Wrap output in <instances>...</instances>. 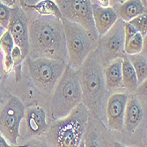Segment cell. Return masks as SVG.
<instances>
[{
	"mask_svg": "<svg viewBox=\"0 0 147 147\" xmlns=\"http://www.w3.org/2000/svg\"><path fill=\"white\" fill-rule=\"evenodd\" d=\"M30 58H49L67 64L65 34L62 20L42 16L28 22Z\"/></svg>",
	"mask_w": 147,
	"mask_h": 147,
	"instance_id": "obj_1",
	"label": "cell"
},
{
	"mask_svg": "<svg viewBox=\"0 0 147 147\" xmlns=\"http://www.w3.org/2000/svg\"><path fill=\"white\" fill-rule=\"evenodd\" d=\"M77 73L82 91V103L102 121L108 90L104 79V65L96 50L90 53Z\"/></svg>",
	"mask_w": 147,
	"mask_h": 147,
	"instance_id": "obj_2",
	"label": "cell"
},
{
	"mask_svg": "<svg viewBox=\"0 0 147 147\" xmlns=\"http://www.w3.org/2000/svg\"><path fill=\"white\" fill-rule=\"evenodd\" d=\"M90 111L81 103L64 118L55 120L46 132L50 147H78L84 137Z\"/></svg>",
	"mask_w": 147,
	"mask_h": 147,
	"instance_id": "obj_3",
	"label": "cell"
},
{
	"mask_svg": "<svg viewBox=\"0 0 147 147\" xmlns=\"http://www.w3.org/2000/svg\"><path fill=\"white\" fill-rule=\"evenodd\" d=\"M81 103L82 91L77 70L67 65L51 94L50 110L53 121L68 116Z\"/></svg>",
	"mask_w": 147,
	"mask_h": 147,
	"instance_id": "obj_4",
	"label": "cell"
},
{
	"mask_svg": "<svg viewBox=\"0 0 147 147\" xmlns=\"http://www.w3.org/2000/svg\"><path fill=\"white\" fill-rule=\"evenodd\" d=\"M62 22L64 29L68 56L67 65L78 70L90 53L97 49L100 37L92 35L75 22L65 19H63Z\"/></svg>",
	"mask_w": 147,
	"mask_h": 147,
	"instance_id": "obj_5",
	"label": "cell"
},
{
	"mask_svg": "<svg viewBox=\"0 0 147 147\" xmlns=\"http://www.w3.org/2000/svg\"><path fill=\"white\" fill-rule=\"evenodd\" d=\"M30 76L34 83L45 94H52L56 84L62 76L65 62L49 58H26Z\"/></svg>",
	"mask_w": 147,
	"mask_h": 147,
	"instance_id": "obj_6",
	"label": "cell"
},
{
	"mask_svg": "<svg viewBox=\"0 0 147 147\" xmlns=\"http://www.w3.org/2000/svg\"><path fill=\"white\" fill-rule=\"evenodd\" d=\"M25 105L15 97L9 96L5 105L0 111V133L11 144L16 145L20 137V127L25 117Z\"/></svg>",
	"mask_w": 147,
	"mask_h": 147,
	"instance_id": "obj_7",
	"label": "cell"
},
{
	"mask_svg": "<svg viewBox=\"0 0 147 147\" xmlns=\"http://www.w3.org/2000/svg\"><path fill=\"white\" fill-rule=\"evenodd\" d=\"M96 51L104 66L110 61L123 58L124 53V21L118 19L112 28L100 36Z\"/></svg>",
	"mask_w": 147,
	"mask_h": 147,
	"instance_id": "obj_8",
	"label": "cell"
},
{
	"mask_svg": "<svg viewBox=\"0 0 147 147\" xmlns=\"http://www.w3.org/2000/svg\"><path fill=\"white\" fill-rule=\"evenodd\" d=\"M63 19L82 26L94 36H98L92 18V0H55ZM100 37V36H99Z\"/></svg>",
	"mask_w": 147,
	"mask_h": 147,
	"instance_id": "obj_9",
	"label": "cell"
},
{
	"mask_svg": "<svg viewBox=\"0 0 147 147\" xmlns=\"http://www.w3.org/2000/svg\"><path fill=\"white\" fill-rule=\"evenodd\" d=\"M6 29L11 33L15 45L21 50L24 59L28 58L29 55L28 20L21 5L11 7V18Z\"/></svg>",
	"mask_w": 147,
	"mask_h": 147,
	"instance_id": "obj_10",
	"label": "cell"
},
{
	"mask_svg": "<svg viewBox=\"0 0 147 147\" xmlns=\"http://www.w3.org/2000/svg\"><path fill=\"white\" fill-rule=\"evenodd\" d=\"M83 140L84 147H113L115 142L109 129L92 112L89 114Z\"/></svg>",
	"mask_w": 147,
	"mask_h": 147,
	"instance_id": "obj_11",
	"label": "cell"
},
{
	"mask_svg": "<svg viewBox=\"0 0 147 147\" xmlns=\"http://www.w3.org/2000/svg\"><path fill=\"white\" fill-rule=\"evenodd\" d=\"M129 94L126 92H115L106 103V117L109 129L115 131L124 130V113Z\"/></svg>",
	"mask_w": 147,
	"mask_h": 147,
	"instance_id": "obj_12",
	"label": "cell"
},
{
	"mask_svg": "<svg viewBox=\"0 0 147 147\" xmlns=\"http://www.w3.org/2000/svg\"><path fill=\"white\" fill-rule=\"evenodd\" d=\"M144 105L137 95H129L124 113V130L129 135L134 134L143 122L146 113Z\"/></svg>",
	"mask_w": 147,
	"mask_h": 147,
	"instance_id": "obj_13",
	"label": "cell"
},
{
	"mask_svg": "<svg viewBox=\"0 0 147 147\" xmlns=\"http://www.w3.org/2000/svg\"><path fill=\"white\" fill-rule=\"evenodd\" d=\"M25 120L28 132L33 137L42 136L47 132L49 124L47 113L42 106H29L25 111Z\"/></svg>",
	"mask_w": 147,
	"mask_h": 147,
	"instance_id": "obj_14",
	"label": "cell"
},
{
	"mask_svg": "<svg viewBox=\"0 0 147 147\" xmlns=\"http://www.w3.org/2000/svg\"><path fill=\"white\" fill-rule=\"evenodd\" d=\"M92 18L95 29L99 36L108 32L119 19L114 6L101 7L95 3H92Z\"/></svg>",
	"mask_w": 147,
	"mask_h": 147,
	"instance_id": "obj_15",
	"label": "cell"
},
{
	"mask_svg": "<svg viewBox=\"0 0 147 147\" xmlns=\"http://www.w3.org/2000/svg\"><path fill=\"white\" fill-rule=\"evenodd\" d=\"M122 63L123 59L119 58L104 66V79L108 91H117L123 88Z\"/></svg>",
	"mask_w": 147,
	"mask_h": 147,
	"instance_id": "obj_16",
	"label": "cell"
},
{
	"mask_svg": "<svg viewBox=\"0 0 147 147\" xmlns=\"http://www.w3.org/2000/svg\"><path fill=\"white\" fill-rule=\"evenodd\" d=\"M118 18L123 21H129L133 18L146 13L143 0H125L115 5Z\"/></svg>",
	"mask_w": 147,
	"mask_h": 147,
	"instance_id": "obj_17",
	"label": "cell"
},
{
	"mask_svg": "<svg viewBox=\"0 0 147 147\" xmlns=\"http://www.w3.org/2000/svg\"><path fill=\"white\" fill-rule=\"evenodd\" d=\"M122 74L123 88L129 93H135L140 84L138 83L137 75L133 69V66L129 62L127 55L123 58Z\"/></svg>",
	"mask_w": 147,
	"mask_h": 147,
	"instance_id": "obj_18",
	"label": "cell"
},
{
	"mask_svg": "<svg viewBox=\"0 0 147 147\" xmlns=\"http://www.w3.org/2000/svg\"><path fill=\"white\" fill-rule=\"evenodd\" d=\"M28 9L34 10L38 15L51 16L58 20H63L62 13L55 0H40L33 5L26 6V10Z\"/></svg>",
	"mask_w": 147,
	"mask_h": 147,
	"instance_id": "obj_19",
	"label": "cell"
},
{
	"mask_svg": "<svg viewBox=\"0 0 147 147\" xmlns=\"http://www.w3.org/2000/svg\"><path fill=\"white\" fill-rule=\"evenodd\" d=\"M128 59L129 62L131 63L133 69H134L138 83L141 84L143 82L146 81L147 78V60L146 57L142 54V53H138V54L134 55H129L128 56Z\"/></svg>",
	"mask_w": 147,
	"mask_h": 147,
	"instance_id": "obj_20",
	"label": "cell"
},
{
	"mask_svg": "<svg viewBox=\"0 0 147 147\" xmlns=\"http://www.w3.org/2000/svg\"><path fill=\"white\" fill-rule=\"evenodd\" d=\"M144 46V36L137 32L134 36H133L129 41L125 44L124 45V53L127 56L129 55H134L141 53Z\"/></svg>",
	"mask_w": 147,
	"mask_h": 147,
	"instance_id": "obj_21",
	"label": "cell"
},
{
	"mask_svg": "<svg viewBox=\"0 0 147 147\" xmlns=\"http://www.w3.org/2000/svg\"><path fill=\"white\" fill-rule=\"evenodd\" d=\"M11 57L13 61V70H14V73H15V81L19 82L21 79L22 61L24 59L21 50L18 46L14 45V47H13L11 52Z\"/></svg>",
	"mask_w": 147,
	"mask_h": 147,
	"instance_id": "obj_22",
	"label": "cell"
},
{
	"mask_svg": "<svg viewBox=\"0 0 147 147\" xmlns=\"http://www.w3.org/2000/svg\"><path fill=\"white\" fill-rule=\"evenodd\" d=\"M14 45L15 44L11 33L6 29L0 37V51H1L4 56L11 55V50L13 49Z\"/></svg>",
	"mask_w": 147,
	"mask_h": 147,
	"instance_id": "obj_23",
	"label": "cell"
},
{
	"mask_svg": "<svg viewBox=\"0 0 147 147\" xmlns=\"http://www.w3.org/2000/svg\"><path fill=\"white\" fill-rule=\"evenodd\" d=\"M129 22L134 27L138 33H140L143 36H146V33H147L146 13H144V14H141V15H138L135 18H133Z\"/></svg>",
	"mask_w": 147,
	"mask_h": 147,
	"instance_id": "obj_24",
	"label": "cell"
},
{
	"mask_svg": "<svg viewBox=\"0 0 147 147\" xmlns=\"http://www.w3.org/2000/svg\"><path fill=\"white\" fill-rule=\"evenodd\" d=\"M11 7L7 6L6 5L0 2V26L7 29L9 21L11 18Z\"/></svg>",
	"mask_w": 147,
	"mask_h": 147,
	"instance_id": "obj_25",
	"label": "cell"
},
{
	"mask_svg": "<svg viewBox=\"0 0 147 147\" xmlns=\"http://www.w3.org/2000/svg\"><path fill=\"white\" fill-rule=\"evenodd\" d=\"M138 31L129 21H124V45Z\"/></svg>",
	"mask_w": 147,
	"mask_h": 147,
	"instance_id": "obj_26",
	"label": "cell"
},
{
	"mask_svg": "<svg viewBox=\"0 0 147 147\" xmlns=\"http://www.w3.org/2000/svg\"><path fill=\"white\" fill-rule=\"evenodd\" d=\"M3 68L4 72L8 75L13 70V61L11 55H5L3 58Z\"/></svg>",
	"mask_w": 147,
	"mask_h": 147,
	"instance_id": "obj_27",
	"label": "cell"
},
{
	"mask_svg": "<svg viewBox=\"0 0 147 147\" xmlns=\"http://www.w3.org/2000/svg\"><path fill=\"white\" fill-rule=\"evenodd\" d=\"M25 147H50L49 144L42 140H38V139H33L26 144H25Z\"/></svg>",
	"mask_w": 147,
	"mask_h": 147,
	"instance_id": "obj_28",
	"label": "cell"
},
{
	"mask_svg": "<svg viewBox=\"0 0 147 147\" xmlns=\"http://www.w3.org/2000/svg\"><path fill=\"white\" fill-rule=\"evenodd\" d=\"M0 147H25V144H11L0 133Z\"/></svg>",
	"mask_w": 147,
	"mask_h": 147,
	"instance_id": "obj_29",
	"label": "cell"
},
{
	"mask_svg": "<svg viewBox=\"0 0 147 147\" xmlns=\"http://www.w3.org/2000/svg\"><path fill=\"white\" fill-rule=\"evenodd\" d=\"M92 3H95L101 7L111 6V0H95V2H92Z\"/></svg>",
	"mask_w": 147,
	"mask_h": 147,
	"instance_id": "obj_30",
	"label": "cell"
},
{
	"mask_svg": "<svg viewBox=\"0 0 147 147\" xmlns=\"http://www.w3.org/2000/svg\"><path fill=\"white\" fill-rule=\"evenodd\" d=\"M0 2L6 5L9 7H13L16 5L17 0H0Z\"/></svg>",
	"mask_w": 147,
	"mask_h": 147,
	"instance_id": "obj_31",
	"label": "cell"
},
{
	"mask_svg": "<svg viewBox=\"0 0 147 147\" xmlns=\"http://www.w3.org/2000/svg\"><path fill=\"white\" fill-rule=\"evenodd\" d=\"M39 1H40V0H24V7H23V9L26 10V6L33 5L36 4Z\"/></svg>",
	"mask_w": 147,
	"mask_h": 147,
	"instance_id": "obj_32",
	"label": "cell"
},
{
	"mask_svg": "<svg viewBox=\"0 0 147 147\" xmlns=\"http://www.w3.org/2000/svg\"><path fill=\"white\" fill-rule=\"evenodd\" d=\"M113 147H136V146H127L122 143H119V142H114L113 144Z\"/></svg>",
	"mask_w": 147,
	"mask_h": 147,
	"instance_id": "obj_33",
	"label": "cell"
},
{
	"mask_svg": "<svg viewBox=\"0 0 147 147\" xmlns=\"http://www.w3.org/2000/svg\"><path fill=\"white\" fill-rule=\"evenodd\" d=\"M123 1H125V0H111V6H112V5H118V4H121V3H123Z\"/></svg>",
	"mask_w": 147,
	"mask_h": 147,
	"instance_id": "obj_34",
	"label": "cell"
},
{
	"mask_svg": "<svg viewBox=\"0 0 147 147\" xmlns=\"http://www.w3.org/2000/svg\"><path fill=\"white\" fill-rule=\"evenodd\" d=\"M6 30V29H5V28H3L2 26H0V37H1V36L4 34V32Z\"/></svg>",
	"mask_w": 147,
	"mask_h": 147,
	"instance_id": "obj_35",
	"label": "cell"
},
{
	"mask_svg": "<svg viewBox=\"0 0 147 147\" xmlns=\"http://www.w3.org/2000/svg\"><path fill=\"white\" fill-rule=\"evenodd\" d=\"M20 1V5H21V7L23 8L24 7V0H19Z\"/></svg>",
	"mask_w": 147,
	"mask_h": 147,
	"instance_id": "obj_36",
	"label": "cell"
},
{
	"mask_svg": "<svg viewBox=\"0 0 147 147\" xmlns=\"http://www.w3.org/2000/svg\"><path fill=\"white\" fill-rule=\"evenodd\" d=\"M78 147H84V140L81 141V143L79 144V145H78Z\"/></svg>",
	"mask_w": 147,
	"mask_h": 147,
	"instance_id": "obj_37",
	"label": "cell"
},
{
	"mask_svg": "<svg viewBox=\"0 0 147 147\" xmlns=\"http://www.w3.org/2000/svg\"><path fill=\"white\" fill-rule=\"evenodd\" d=\"M1 79H2V77H1V76H0V83H1Z\"/></svg>",
	"mask_w": 147,
	"mask_h": 147,
	"instance_id": "obj_38",
	"label": "cell"
}]
</instances>
